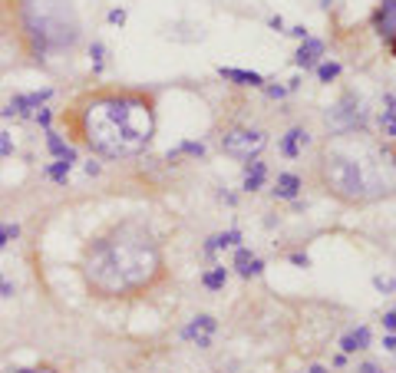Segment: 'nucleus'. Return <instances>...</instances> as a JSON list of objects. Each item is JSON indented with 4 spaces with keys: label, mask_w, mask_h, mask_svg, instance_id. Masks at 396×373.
<instances>
[{
    "label": "nucleus",
    "mask_w": 396,
    "mask_h": 373,
    "mask_svg": "<svg viewBox=\"0 0 396 373\" xmlns=\"http://www.w3.org/2000/svg\"><path fill=\"white\" fill-rule=\"evenodd\" d=\"M234 268H238V275H241V277H251V275H261V268H264V264H261L251 251L238 248V254H234Z\"/></svg>",
    "instance_id": "9b49d317"
},
{
    "label": "nucleus",
    "mask_w": 396,
    "mask_h": 373,
    "mask_svg": "<svg viewBox=\"0 0 396 373\" xmlns=\"http://www.w3.org/2000/svg\"><path fill=\"white\" fill-rule=\"evenodd\" d=\"M245 189L248 192H258L261 185H264V179H268V168H264V162H245Z\"/></svg>",
    "instance_id": "f8f14e48"
},
{
    "label": "nucleus",
    "mask_w": 396,
    "mask_h": 373,
    "mask_svg": "<svg viewBox=\"0 0 396 373\" xmlns=\"http://www.w3.org/2000/svg\"><path fill=\"white\" fill-rule=\"evenodd\" d=\"M0 37L33 67L73 60L83 40L76 0H0Z\"/></svg>",
    "instance_id": "20e7f679"
},
{
    "label": "nucleus",
    "mask_w": 396,
    "mask_h": 373,
    "mask_svg": "<svg viewBox=\"0 0 396 373\" xmlns=\"http://www.w3.org/2000/svg\"><path fill=\"white\" fill-rule=\"evenodd\" d=\"M0 373H69V370L40 360V363H10V367H0Z\"/></svg>",
    "instance_id": "1a4fd4ad"
},
{
    "label": "nucleus",
    "mask_w": 396,
    "mask_h": 373,
    "mask_svg": "<svg viewBox=\"0 0 396 373\" xmlns=\"http://www.w3.org/2000/svg\"><path fill=\"white\" fill-rule=\"evenodd\" d=\"M110 20H112V24H123V20H126V14H123V10H112V14H110Z\"/></svg>",
    "instance_id": "6ab92c4d"
},
{
    "label": "nucleus",
    "mask_w": 396,
    "mask_h": 373,
    "mask_svg": "<svg viewBox=\"0 0 396 373\" xmlns=\"http://www.w3.org/2000/svg\"><path fill=\"white\" fill-rule=\"evenodd\" d=\"M221 76H225V80H234L238 86H261V76L245 73V69H221Z\"/></svg>",
    "instance_id": "4468645a"
},
{
    "label": "nucleus",
    "mask_w": 396,
    "mask_h": 373,
    "mask_svg": "<svg viewBox=\"0 0 396 373\" xmlns=\"http://www.w3.org/2000/svg\"><path fill=\"white\" fill-rule=\"evenodd\" d=\"M208 333H215V320L212 318H195L191 320V327L185 331V337L198 340V347H208Z\"/></svg>",
    "instance_id": "9d476101"
},
{
    "label": "nucleus",
    "mask_w": 396,
    "mask_h": 373,
    "mask_svg": "<svg viewBox=\"0 0 396 373\" xmlns=\"http://www.w3.org/2000/svg\"><path fill=\"white\" fill-rule=\"evenodd\" d=\"M360 373H380V370H377V367H370V363H367V367H360Z\"/></svg>",
    "instance_id": "aec40b11"
},
{
    "label": "nucleus",
    "mask_w": 396,
    "mask_h": 373,
    "mask_svg": "<svg viewBox=\"0 0 396 373\" xmlns=\"http://www.w3.org/2000/svg\"><path fill=\"white\" fill-rule=\"evenodd\" d=\"M373 33L380 37L386 56H393V37H396V0H380L373 10Z\"/></svg>",
    "instance_id": "423d86ee"
},
{
    "label": "nucleus",
    "mask_w": 396,
    "mask_h": 373,
    "mask_svg": "<svg viewBox=\"0 0 396 373\" xmlns=\"http://www.w3.org/2000/svg\"><path fill=\"white\" fill-rule=\"evenodd\" d=\"M337 73H341V67H337V63H324V67H320V80H334Z\"/></svg>",
    "instance_id": "a211bd4d"
},
{
    "label": "nucleus",
    "mask_w": 396,
    "mask_h": 373,
    "mask_svg": "<svg viewBox=\"0 0 396 373\" xmlns=\"http://www.w3.org/2000/svg\"><path fill=\"white\" fill-rule=\"evenodd\" d=\"M320 53H324V43L320 40H307L298 50V67H314L317 60H320Z\"/></svg>",
    "instance_id": "ddd939ff"
},
{
    "label": "nucleus",
    "mask_w": 396,
    "mask_h": 373,
    "mask_svg": "<svg viewBox=\"0 0 396 373\" xmlns=\"http://www.w3.org/2000/svg\"><path fill=\"white\" fill-rule=\"evenodd\" d=\"M307 142H311V136H307V129H291L287 136H281V155L284 159H298V155H304V149H307Z\"/></svg>",
    "instance_id": "0eeeda50"
},
{
    "label": "nucleus",
    "mask_w": 396,
    "mask_h": 373,
    "mask_svg": "<svg viewBox=\"0 0 396 373\" xmlns=\"http://www.w3.org/2000/svg\"><path fill=\"white\" fill-rule=\"evenodd\" d=\"M17 235H20V228H17V225H0V248H3L10 238H17Z\"/></svg>",
    "instance_id": "f3484780"
},
{
    "label": "nucleus",
    "mask_w": 396,
    "mask_h": 373,
    "mask_svg": "<svg viewBox=\"0 0 396 373\" xmlns=\"http://www.w3.org/2000/svg\"><path fill=\"white\" fill-rule=\"evenodd\" d=\"M225 281H228V271H225V268H215V271H212V275H205V288L218 290L221 284H225Z\"/></svg>",
    "instance_id": "dca6fc26"
},
{
    "label": "nucleus",
    "mask_w": 396,
    "mask_h": 373,
    "mask_svg": "<svg viewBox=\"0 0 396 373\" xmlns=\"http://www.w3.org/2000/svg\"><path fill=\"white\" fill-rule=\"evenodd\" d=\"M56 125L69 146L106 162H126L149 153L155 142L159 93L126 83L86 86L56 112Z\"/></svg>",
    "instance_id": "f03ea898"
},
{
    "label": "nucleus",
    "mask_w": 396,
    "mask_h": 373,
    "mask_svg": "<svg viewBox=\"0 0 396 373\" xmlns=\"http://www.w3.org/2000/svg\"><path fill=\"white\" fill-rule=\"evenodd\" d=\"M367 327H360V331L356 333H350V337H347V340H343V347H347V350H363V347H367Z\"/></svg>",
    "instance_id": "2eb2a0df"
},
{
    "label": "nucleus",
    "mask_w": 396,
    "mask_h": 373,
    "mask_svg": "<svg viewBox=\"0 0 396 373\" xmlns=\"http://www.w3.org/2000/svg\"><path fill=\"white\" fill-rule=\"evenodd\" d=\"M221 153L228 159H238V162H255L264 146H268V132L258 129V125H248V123H232L225 125V132L218 136Z\"/></svg>",
    "instance_id": "39448f33"
},
{
    "label": "nucleus",
    "mask_w": 396,
    "mask_h": 373,
    "mask_svg": "<svg viewBox=\"0 0 396 373\" xmlns=\"http://www.w3.org/2000/svg\"><path fill=\"white\" fill-rule=\"evenodd\" d=\"M86 297L99 304H142L152 301L169 284V258L165 241L155 225L142 215H126L83 241L76 258Z\"/></svg>",
    "instance_id": "f257e3e1"
},
{
    "label": "nucleus",
    "mask_w": 396,
    "mask_h": 373,
    "mask_svg": "<svg viewBox=\"0 0 396 373\" xmlns=\"http://www.w3.org/2000/svg\"><path fill=\"white\" fill-rule=\"evenodd\" d=\"M301 189H304V179L294 175V172H281L277 182H274V195H277V198H298Z\"/></svg>",
    "instance_id": "6e6552de"
},
{
    "label": "nucleus",
    "mask_w": 396,
    "mask_h": 373,
    "mask_svg": "<svg viewBox=\"0 0 396 373\" xmlns=\"http://www.w3.org/2000/svg\"><path fill=\"white\" fill-rule=\"evenodd\" d=\"M311 182L343 208H370L393 198V142L370 129L327 132L311 155Z\"/></svg>",
    "instance_id": "7ed1b4c3"
}]
</instances>
